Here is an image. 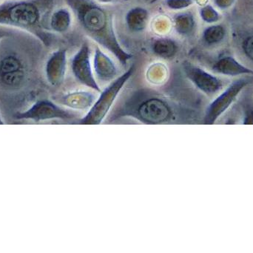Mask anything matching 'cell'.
<instances>
[{"instance_id":"obj_1","label":"cell","mask_w":253,"mask_h":253,"mask_svg":"<svg viewBox=\"0 0 253 253\" xmlns=\"http://www.w3.org/2000/svg\"><path fill=\"white\" fill-rule=\"evenodd\" d=\"M87 35L105 48L126 65L132 57L120 45L113 25L111 15L93 0H65Z\"/></svg>"},{"instance_id":"obj_2","label":"cell","mask_w":253,"mask_h":253,"mask_svg":"<svg viewBox=\"0 0 253 253\" xmlns=\"http://www.w3.org/2000/svg\"><path fill=\"white\" fill-rule=\"evenodd\" d=\"M56 0H13L0 4V25H8L27 32L49 46L51 35L47 27Z\"/></svg>"},{"instance_id":"obj_3","label":"cell","mask_w":253,"mask_h":253,"mask_svg":"<svg viewBox=\"0 0 253 253\" xmlns=\"http://www.w3.org/2000/svg\"><path fill=\"white\" fill-rule=\"evenodd\" d=\"M178 111V105L172 100L147 89L133 92L122 107V115L151 125L176 123Z\"/></svg>"},{"instance_id":"obj_4","label":"cell","mask_w":253,"mask_h":253,"mask_svg":"<svg viewBox=\"0 0 253 253\" xmlns=\"http://www.w3.org/2000/svg\"><path fill=\"white\" fill-rule=\"evenodd\" d=\"M135 68L132 65L123 75L113 80L112 83L103 92H101L100 96L96 99L93 106L90 108L87 114L81 119L80 123L85 125L100 124L108 115L117 96L133 74Z\"/></svg>"},{"instance_id":"obj_5","label":"cell","mask_w":253,"mask_h":253,"mask_svg":"<svg viewBox=\"0 0 253 253\" xmlns=\"http://www.w3.org/2000/svg\"><path fill=\"white\" fill-rule=\"evenodd\" d=\"M76 113L57 105L50 100L44 99L37 101L28 109L18 113L15 116V118L40 123L54 119L71 120L76 118Z\"/></svg>"},{"instance_id":"obj_6","label":"cell","mask_w":253,"mask_h":253,"mask_svg":"<svg viewBox=\"0 0 253 253\" xmlns=\"http://www.w3.org/2000/svg\"><path fill=\"white\" fill-rule=\"evenodd\" d=\"M183 69L187 79L208 96L216 95L225 86L222 79L191 62L185 61L183 63Z\"/></svg>"},{"instance_id":"obj_7","label":"cell","mask_w":253,"mask_h":253,"mask_svg":"<svg viewBox=\"0 0 253 253\" xmlns=\"http://www.w3.org/2000/svg\"><path fill=\"white\" fill-rule=\"evenodd\" d=\"M71 68L75 78L82 84L101 93L99 83L93 74L90 61V50L87 43H83L72 60Z\"/></svg>"},{"instance_id":"obj_8","label":"cell","mask_w":253,"mask_h":253,"mask_svg":"<svg viewBox=\"0 0 253 253\" xmlns=\"http://www.w3.org/2000/svg\"><path fill=\"white\" fill-rule=\"evenodd\" d=\"M250 80L247 77L234 80L210 105L207 111L205 123H213L234 102L241 92L248 86Z\"/></svg>"},{"instance_id":"obj_9","label":"cell","mask_w":253,"mask_h":253,"mask_svg":"<svg viewBox=\"0 0 253 253\" xmlns=\"http://www.w3.org/2000/svg\"><path fill=\"white\" fill-rule=\"evenodd\" d=\"M211 70L213 74L226 77L253 75L252 68L244 65L234 55L227 51L221 52L212 59Z\"/></svg>"},{"instance_id":"obj_10","label":"cell","mask_w":253,"mask_h":253,"mask_svg":"<svg viewBox=\"0 0 253 253\" xmlns=\"http://www.w3.org/2000/svg\"><path fill=\"white\" fill-rule=\"evenodd\" d=\"M25 72L20 59L9 55L0 62V81L4 86L16 88L25 79Z\"/></svg>"},{"instance_id":"obj_11","label":"cell","mask_w":253,"mask_h":253,"mask_svg":"<svg viewBox=\"0 0 253 253\" xmlns=\"http://www.w3.org/2000/svg\"><path fill=\"white\" fill-rule=\"evenodd\" d=\"M66 68V49H59L53 52L46 62L45 75L47 82L55 87L60 86L65 79Z\"/></svg>"},{"instance_id":"obj_12","label":"cell","mask_w":253,"mask_h":253,"mask_svg":"<svg viewBox=\"0 0 253 253\" xmlns=\"http://www.w3.org/2000/svg\"><path fill=\"white\" fill-rule=\"evenodd\" d=\"M93 68L96 77L100 81H112L117 77V69L114 62L99 48H96L95 51Z\"/></svg>"},{"instance_id":"obj_13","label":"cell","mask_w":253,"mask_h":253,"mask_svg":"<svg viewBox=\"0 0 253 253\" xmlns=\"http://www.w3.org/2000/svg\"><path fill=\"white\" fill-rule=\"evenodd\" d=\"M96 101L95 94L90 92H76L65 95L60 99L62 105L74 110H90Z\"/></svg>"},{"instance_id":"obj_14","label":"cell","mask_w":253,"mask_h":253,"mask_svg":"<svg viewBox=\"0 0 253 253\" xmlns=\"http://www.w3.org/2000/svg\"><path fill=\"white\" fill-rule=\"evenodd\" d=\"M233 41L238 50L248 60L253 63V27L250 28H239L233 31Z\"/></svg>"},{"instance_id":"obj_15","label":"cell","mask_w":253,"mask_h":253,"mask_svg":"<svg viewBox=\"0 0 253 253\" xmlns=\"http://www.w3.org/2000/svg\"><path fill=\"white\" fill-rule=\"evenodd\" d=\"M228 37V29L224 24H212L204 30L202 40L208 47H216L222 45Z\"/></svg>"},{"instance_id":"obj_16","label":"cell","mask_w":253,"mask_h":253,"mask_svg":"<svg viewBox=\"0 0 253 253\" xmlns=\"http://www.w3.org/2000/svg\"><path fill=\"white\" fill-rule=\"evenodd\" d=\"M148 17V11L145 8L133 7L126 15V25L131 31L137 32L143 31L146 28Z\"/></svg>"},{"instance_id":"obj_17","label":"cell","mask_w":253,"mask_h":253,"mask_svg":"<svg viewBox=\"0 0 253 253\" xmlns=\"http://www.w3.org/2000/svg\"><path fill=\"white\" fill-rule=\"evenodd\" d=\"M71 24V13L66 8L58 9L53 12L49 20L50 29L57 33H64L68 31Z\"/></svg>"},{"instance_id":"obj_18","label":"cell","mask_w":253,"mask_h":253,"mask_svg":"<svg viewBox=\"0 0 253 253\" xmlns=\"http://www.w3.org/2000/svg\"><path fill=\"white\" fill-rule=\"evenodd\" d=\"M175 28L177 32L183 36H190L196 30V23L194 16L191 13H182L175 17Z\"/></svg>"},{"instance_id":"obj_19","label":"cell","mask_w":253,"mask_h":253,"mask_svg":"<svg viewBox=\"0 0 253 253\" xmlns=\"http://www.w3.org/2000/svg\"><path fill=\"white\" fill-rule=\"evenodd\" d=\"M176 44L169 39H159L153 43L152 49L155 54L163 58L173 56L177 51Z\"/></svg>"},{"instance_id":"obj_20","label":"cell","mask_w":253,"mask_h":253,"mask_svg":"<svg viewBox=\"0 0 253 253\" xmlns=\"http://www.w3.org/2000/svg\"><path fill=\"white\" fill-rule=\"evenodd\" d=\"M202 19L208 23H215L221 19V14L212 5L203 6L200 10Z\"/></svg>"},{"instance_id":"obj_21","label":"cell","mask_w":253,"mask_h":253,"mask_svg":"<svg viewBox=\"0 0 253 253\" xmlns=\"http://www.w3.org/2000/svg\"><path fill=\"white\" fill-rule=\"evenodd\" d=\"M194 0H166L165 4L171 10H180L193 5Z\"/></svg>"},{"instance_id":"obj_22","label":"cell","mask_w":253,"mask_h":253,"mask_svg":"<svg viewBox=\"0 0 253 253\" xmlns=\"http://www.w3.org/2000/svg\"><path fill=\"white\" fill-rule=\"evenodd\" d=\"M215 6L221 10H225L231 7L236 0H213Z\"/></svg>"},{"instance_id":"obj_23","label":"cell","mask_w":253,"mask_h":253,"mask_svg":"<svg viewBox=\"0 0 253 253\" xmlns=\"http://www.w3.org/2000/svg\"><path fill=\"white\" fill-rule=\"evenodd\" d=\"M10 35V33L9 31H6L4 28H0V40L4 37H9Z\"/></svg>"},{"instance_id":"obj_24","label":"cell","mask_w":253,"mask_h":253,"mask_svg":"<svg viewBox=\"0 0 253 253\" xmlns=\"http://www.w3.org/2000/svg\"><path fill=\"white\" fill-rule=\"evenodd\" d=\"M248 4H249L250 8L252 9L253 10V0H248Z\"/></svg>"},{"instance_id":"obj_25","label":"cell","mask_w":253,"mask_h":253,"mask_svg":"<svg viewBox=\"0 0 253 253\" xmlns=\"http://www.w3.org/2000/svg\"><path fill=\"white\" fill-rule=\"evenodd\" d=\"M4 124V121H3L2 118H1V114H0V125Z\"/></svg>"},{"instance_id":"obj_26","label":"cell","mask_w":253,"mask_h":253,"mask_svg":"<svg viewBox=\"0 0 253 253\" xmlns=\"http://www.w3.org/2000/svg\"><path fill=\"white\" fill-rule=\"evenodd\" d=\"M159 1H160V0H151V1H150V4H153V3H156Z\"/></svg>"},{"instance_id":"obj_27","label":"cell","mask_w":253,"mask_h":253,"mask_svg":"<svg viewBox=\"0 0 253 253\" xmlns=\"http://www.w3.org/2000/svg\"><path fill=\"white\" fill-rule=\"evenodd\" d=\"M150 1H151V0H150Z\"/></svg>"}]
</instances>
